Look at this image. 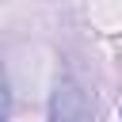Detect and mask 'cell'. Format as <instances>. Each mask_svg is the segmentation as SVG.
<instances>
[{"label":"cell","instance_id":"1","mask_svg":"<svg viewBox=\"0 0 122 122\" xmlns=\"http://www.w3.org/2000/svg\"><path fill=\"white\" fill-rule=\"evenodd\" d=\"M50 122H92V99H88V92H84L72 76H65V80L53 88Z\"/></svg>","mask_w":122,"mask_h":122},{"label":"cell","instance_id":"2","mask_svg":"<svg viewBox=\"0 0 122 122\" xmlns=\"http://www.w3.org/2000/svg\"><path fill=\"white\" fill-rule=\"evenodd\" d=\"M0 122H8V76H4V65H0Z\"/></svg>","mask_w":122,"mask_h":122}]
</instances>
